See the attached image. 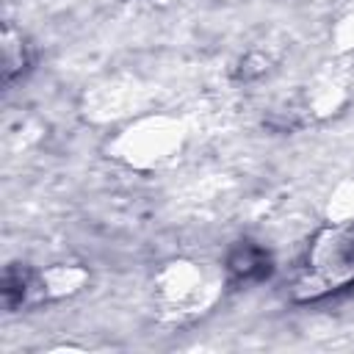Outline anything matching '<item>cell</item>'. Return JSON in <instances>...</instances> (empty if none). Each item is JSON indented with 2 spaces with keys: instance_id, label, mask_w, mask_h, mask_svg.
I'll return each mask as SVG.
<instances>
[{
  "instance_id": "1",
  "label": "cell",
  "mask_w": 354,
  "mask_h": 354,
  "mask_svg": "<svg viewBox=\"0 0 354 354\" xmlns=\"http://www.w3.org/2000/svg\"><path fill=\"white\" fill-rule=\"evenodd\" d=\"M348 288H354V221H340L313 235L288 279V296L313 304Z\"/></svg>"
},
{
  "instance_id": "2",
  "label": "cell",
  "mask_w": 354,
  "mask_h": 354,
  "mask_svg": "<svg viewBox=\"0 0 354 354\" xmlns=\"http://www.w3.org/2000/svg\"><path fill=\"white\" fill-rule=\"evenodd\" d=\"M3 64H6V83L11 86L17 77H22L30 64H33V55H30V44L22 39V33H17L14 28H6V36H3Z\"/></svg>"
},
{
  "instance_id": "3",
  "label": "cell",
  "mask_w": 354,
  "mask_h": 354,
  "mask_svg": "<svg viewBox=\"0 0 354 354\" xmlns=\"http://www.w3.org/2000/svg\"><path fill=\"white\" fill-rule=\"evenodd\" d=\"M266 266H268V257H266L257 246H252V243H243V246L232 254V260H230V271L238 274V277H243V279H249L252 274L263 277V274H266Z\"/></svg>"
}]
</instances>
